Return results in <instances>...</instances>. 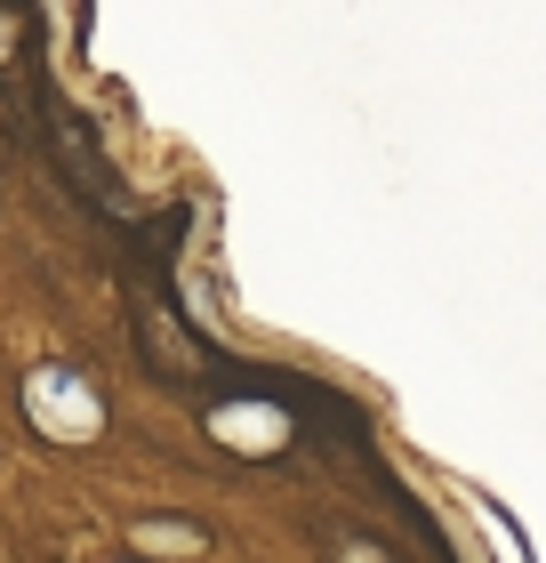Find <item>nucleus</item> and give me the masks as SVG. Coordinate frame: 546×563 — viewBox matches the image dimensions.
<instances>
[{"instance_id":"1","label":"nucleus","mask_w":546,"mask_h":563,"mask_svg":"<svg viewBox=\"0 0 546 563\" xmlns=\"http://www.w3.org/2000/svg\"><path fill=\"white\" fill-rule=\"evenodd\" d=\"M24 411L57 434V443H89V434L105 427V395H97L73 363H41L24 378Z\"/></svg>"},{"instance_id":"2","label":"nucleus","mask_w":546,"mask_h":563,"mask_svg":"<svg viewBox=\"0 0 546 563\" xmlns=\"http://www.w3.org/2000/svg\"><path fill=\"white\" fill-rule=\"evenodd\" d=\"M210 427H218V443H242V451H274L281 434H290V419L266 411V402H233V411H218Z\"/></svg>"},{"instance_id":"3","label":"nucleus","mask_w":546,"mask_h":563,"mask_svg":"<svg viewBox=\"0 0 546 563\" xmlns=\"http://www.w3.org/2000/svg\"><path fill=\"white\" fill-rule=\"evenodd\" d=\"M137 548H169V555H201L210 531L201 523H137Z\"/></svg>"}]
</instances>
